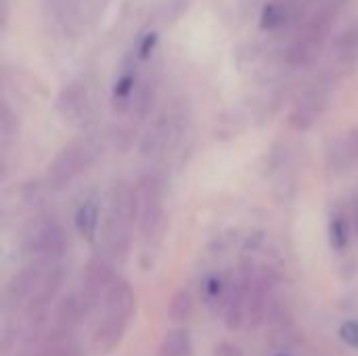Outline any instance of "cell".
<instances>
[{
    "mask_svg": "<svg viewBox=\"0 0 358 356\" xmlns=\"http://www.w3.org/2000/svg\"><path fill=\"white\" fill-rule=\"evenodd\" d=\"M340 13V0H325L313 15L302 23L296 38L287 48V63L294 67H310L321 57L334 23Z\"/></svg>",
    "mask_w": 358,
    "mask_h": 356,
    "instance_id": "6da1fadb",
    "label": "cell"
},
{
    "mask_svg": "<svg viewBox=\"0 0 358 356\" xmlns=\"http://www.w3.org/2000/svg\"><path fill=\"white\" fill-rule=\"evenodd\" d=\"M136 222L134 187L128 183H117L109 197V212L103 229L105 252L115 258H126L130 250V235Z\"/></svg>",
    "mask_w": 358,
    "mask_h": 356,
    "instance_id": "7a4b0ae2",
    "label": "cell"
},
{
    "mask_svg": "<svg viewBox=\"0 0 358 356\" xmlns=\"http://www.w3.org/2000/svg\"><path fill=\"white\" fill-rule=\"evenodd\" d=\"M136 225L145 239L153 237L164 218V183L157 174L147 172L134 185Z\"/></svg>",
    "mask_w": 358,
    "mask_h": 356,
    "instance_id": "3957f363",
    "label": "cell"
},
{
    "mask_svg": "<svg viewBox=\"0 0 358 356\" xmlns=\"http://www.w3.org/2000/svg\"><path fill=\"white\" fill-rule=\"evenodd\" d=\"M92 164V149L88 143L76 141L65 145L55 159L48 164L46 170V180L48 187L52 189H63L67 187L73 178H78L82 172H86V168Z\"/></svg>",
    "mask_w": 358,
    "mask_h": 356,
    "instance_id": "277c9868",
    "label": "cell"
},
{
    "mask_svg": "<svg viewBox=\"0 0 358 356\" xmlns=\"http://www.w3.org/2000/svg\"><path fill=\"white\" fill-rule=\"evenodd\" d=\"M27 252L31 254L34 262H40L44 266H57V262L67 252L65 231L52 220L38 225L27 239Z\"/></svg>",
    "mask_w": 358,
    "mask_h": 356,
    "instance_id": "5b68a950",
    "label": "cell"
},
{
    "mask_svg": "<svg viewBox=\"0 0 358 356\" xmlns=\"http://www.w3.org/2000/svg\"><path fill=\"white\" fill-rule=\"evenodd\" d=\"M115 281L113 277V256L105 254H96L88 260L86 271H84V281H82V296L88 302L90 308H94L99 304V300L105 296V292L109 290V285Z\"/></svg>",
    "mask_w": 358,
    "mask_h": 356,
    "instance_id": "8992f818",
    "label": "cell"
},
{
    "mask_svg": "<svg viewBox=\"0 0 358 356\" xmlns=\"http://www.w3.org/2000/svg\"><path fill=\"white\" fill-rule=\"evenodd\" d=\"M63 283V271L59 266H50L40 283V287L34 292V296L25 304V319L31 327H38L46 321L48 308L59 294V287Z\"/></svg>",
    "mask_w": 358,
    "mask_h": 356,
    "instance_id": "52a82bcc",
    "label": "cell"
},
{
    "mask_svg": "<svg viewBox=\"0 0 358 356\" xmlns=\"http://www.w3.org/2000/svg\"><path fill=\"white\" fill-rule=\"evenodd\" d=\"M329 101V92L325 86H315L308 88L294 105L292 113H289V126L298 132L308 130L325 111Z\"/></svg>",
    "mask_w": 358,
    "mask_h": 356,
    "instance_id": "ba28073f",
    "label": "cell"
},
{
    "mask_svg": "<svg viewBox=\"0 0 358 356\" xmlns=\"http://www.w3.org/2000/svg\"><path fill=\"white\" fill-rule=\"evenodd\" d=\"M48 269H50V266H44V264H40V262H31L29 266L21 269V271L8 281V285H6V290H4V302H6V306L17 308V306H21V304H27V300H29V298L34 296V292L40 287V283H42V279H44V275H46Z\"/></svg>",
    "mask_w": 358,
    "mask_h": 356,
    "instance_id": "9c48e42d",
    "label": "cell"
},
{
    "mask_svg": "<svg viewBox=\"0 0 358 356\" xmlns=\"http://www.w3.org/2000/svg\"><path fill=\"white\" fill-rule=\"evenodd\" d=\"M273 290H275V277L271 271H262L250 290V300H248V325L250 329H258L266 317H268V308L273 302Z\"/></svg>",
    "mask_w": 358,
    "mask_h": 356,
    "instance_id": "30bf717a",
    "label": "cell"
},
{
    "mask_svg": "<svg viewBox=\"0 0 358 356\" xmlns=\"http://www.w3.org/2000/svg\"><path fill=\"white\" fill-rule=\"evenodd\" d=\"M254 277L250 271H243L239 281L233 283L229 300H227V313H224V325L231 332L241 329V325L248 321V300H250V290H252Z\"/></svg>",
    "mask_w": 358,
    "mask_h": 356,
    "instance_id": "8fae6325",
    "label": "cell"
},
{
    "mask_svg": "<svg viewBox=\"0 0 358 356\" xmlns=\"http://www.w3.org/2000/svg\"><path fill=\"white\" fill-rule=\"evenodd\" d=\"M88 311H90V306L84 300L82 292H76V294H69L67 298H63L55 311V325H52L50 338H57V340L67 338V334L86 317Z\"/></svg>",
    "mask_w": 358,
    "mask_h": 356,
    "instance_id": "7c38bea8",
    "label": "cell"
},
{
    "mask_svg": "<svg viewBox=\"0 0 358 356\" xmlns=\"http://www.w3.org/2000/svg\"><path fill=\"white\" fill-rule=\"evenodd\" d=\"M126 329H128V319L105 315L103 321L99 323L96 332L92 334V353L96 356L113 353L120 346V342L124 340Z\"/></svg>",
    "mask_w": 358,
    "mask_h": 356,
    "instance_id": "4fadbf2b",
    "label": "cell"
},
{
    "mask_svg": "<svg viewBox=\"0 0 358 356\" xmlns=\"http://www.w3.org/2000/svg\"><path fill=\"white\" fill-rule=\"evenodd\" d=\"M134 304H136L134 292H132L130 283H126L124 279H115L103 296L105 315H111V317H122V319L130 321V317L134 313Z\"/></svg>",
    "mask_w": 358,
    "mask_h": 356,
    "instance_id": "5bb4252c",
    "label": "cell"
},
{
    "mask_svg": "<svg viewBox=\"0 0 358 356\" xmlns=\"http://www.w3.org/2000/svg\"><path fill=\"white\" fill-rule=\"evenodd\" d=\"M334 63L340 71H352L358 65V23L348 25L334 44Z\"/></svg>",
    "mask_w": 358,
    "mask_h": 356,
    "instance_id": "9a60e30c",
    "label": "cell"
},
{
    "mask_svg": "<svg viewBox=\"0 0 358 356\" xmlns=\"http://www.w3.org/2000/svg\"><path fill=\"white\" fill-rule=\"evenodd\" d=\"M231 287H233V283L229 285V283L222 279V275H218V273H210V275H206V277H203L199 292H201L203 302H206L210 308H218L220 304H227L229 294H231Z\"/></svg>",
    "mask_w": 358,
    "mask_h": 356,
    "instance_id": "2e32d148",
    "label": "cell"
},
{
    "mask_svg": "<svg viewBox=\"0 0 358 356\" xmlns=\"http://www.w3.org/2000/svg\"><path fill=\"white\" fill-rule=\"evenodd\" d=\"M88 107V97H86V88H82L80 84H69L63 88L61 97H59V109L63 111L65 118H80Z\"/></svg>",
    "mask_w": 358,
    "mask_h": 356,
    "instance_id": "e0dca14e",
    "label": "cell"
},
{
    "mask_svg": "<svg viewBox=\"0 0 358 356\" xmlns=\"http://www.w3.org/2000/svg\"><path fill=\"white\" fill-rule=\"evenodd\" d=\"M99 220H101V210H99L96 201H86L76 212V229L84 239H94L96 237Z\"/></svg>",
    "mask_w": 358,
    "mask_h": 356,
    "instance_id": "ac0fdd59",
    "label": "cell"
},
{
    "mask_svg": "<svg viewBox=\"0 0 358 356\" xmlns=\"http://www.w3.org/2000/svg\"><path fill=\"white\" fill-rule=\"evenodd\" d=\"M289 19H292V4L287 0H275L268 6H264L260 25H262V29L271 31V29L283 27Z\"/></svg>",
    "mask_w": 358,
    "mask_h": 356,
    "instance_id": "d6986e66",
    "label": "cell"
},
{
    "mask_svg": "<svg viewBox=\"0 0 358 356\" xmlns=\"http://www.w3.org/2000/svg\"><path fill=\"white\" fill-rule=\"evenodd\" d=\"M191 350V336L187 329H172L164 336L157 356H187Z\"/></svg>",
    "mask_w": 358,
    "mask_h": 356,
    "instance_id": "ffe728a7",
    "label": "cell"
},
{
    "mask_svg": "<svg viewBox=\"0 0 358 356\" xmlns=\"http://www.w3.org/2000/svg\"><path fill=\"white\" fill-rule=\"evenodd\" d=\"M153 101H155V86L153 82H141L132 94V103L130 107L138 113V115H147L153 107Z\"/></svg>",
    "mask_w": 358,
    "mask_h": 356,
    "instance_id": "44dd1931",
    "label": "cell"
},
{
    "mask_svg": "<svg viewBox=\"0 0 358 356\" xmlns=\"http://www.w3.org/2000/svg\"><path fill=\"white\" fill-rule=\"evenodd\" d=\"M170 319L172 321H187L193 313V296L189 290H178L170 300Z\"/></svg>",
    "mask_w": 358,
    "mask_h": 356,
    "instance_id": "7402d4cb",
    "label": "cell"
},
{
    "mask_svg": "<svg viewBox=\"0 0 358 356\" xmlns=\"http://www.w3.org/2000/svg\"><path fill=\"white\" fill-rule=\"evenodd\" d=\"M36 356H78L76 348L67 344V338L57 340V338H48V344L38 350Z\"/></svg>",
    "mask_w": 358,
    "mask_h": 356,
    "instance_id": "603a6c76",
    "label": "cell"
},
{
    "mask_svg": "<svg viewBox=\"0 0 358 356\" xmlns=\"http://www.w3.org/2000/svg\"><path fill=\"white\" fill-rule=\"evenodd\" d=\"M342 149H344V155H346V159H348V162H357L358 159V126L357 128H352V130L346 134Z\"/></svg>",
    "mask_w": 358,
    "mask_h": 356,
    "instance_id": "cb8c5ba5",
    "label": "cell"
},
{
    "mask_svg": "<svg viewBox=\"0 0 358 356\" xmlns=\"http://www.w3.org/2000/svg\"><path fill=\"white\" fill-rule=\"evenodd\" d=\"M340 338L342 342H346L348 346L358 350V321H346L340 327Z\"/></svg>",
    "mask_w": 358,
    "mask_h": 356,
    "instance_id": "d4e9b609",
    "label": "cell"
},
{
    "mask_svg": "<svg viewBox=\"0 0 358 356\" xmlns=\"http://www.w3.org/2000/svg\"><path fill=\"white\" fill-rule=\"evenodd\" d=\"M331 237L336 248H344L348 243V225L342 218H336L331 225Z\"/></svg>",
    "mask_w": 358,
    "mask_h": 356,
    "instance_id": "484cf974",
    "label": "cell"
},
{
    "mask_svg": "<svg viewBox=\"0 0 358 356\" xmlns=\"http://www.w3.org/2000/svg\"><path fill=\"white\" fill-rule=\"evenodd\" d=\"M214 356H243L241 348L237 344H231V342H222L216 346L214 350Z\"/></svg>",
    "mask_w": 358,
    "mask_h": 356,
    "instance_id": "4316f807",
    "label": "cell"
},
{
    "mask_svg": "<svg viewBox=\"0 0 358 356\" xmlns=\"http://www.w3.org/2000/svg\"><path fill=\"white\" fill-rule=\"evenodd\" d=\"M155 42H157V36H155V34L145 36V40H143V44H141V48H138V52H141V57H143V59H145V57H149V52L153 50Z\"/></svg>",
    "mask_w": 358,
    "mask_h": 356,
    "instance_id": "83f0119b",
    "label": "cell"
},
{
    "mask_svg": "<svg viewBox=\"0 0 358 356\" xmlns=\"http://www.w3.org/2000/svg\"><path fill=\"white\" fill-rule=\"evenodd\" d=\"M277 356H281V355H277Z\"/></svg>",
    "mask_w": 358,
    "mask_h": 356,
    "instance_id": "f1b7e54d",
    "label": "cell"
}]
</instances>
